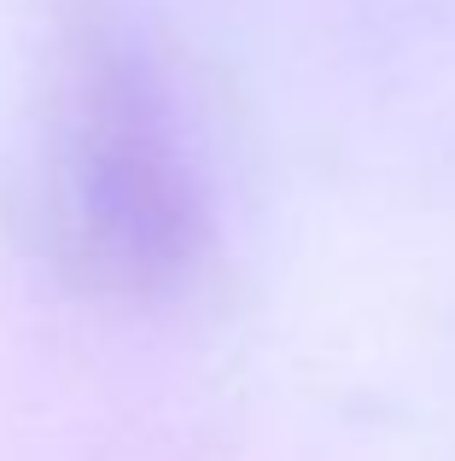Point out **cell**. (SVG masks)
<instances>
[{
    "mask_svg": "<svg viewBox=\"0 0 455 461\" xmlns=\"http://www.w3.org/2000/svg\"><path fill=\"white\" fill-rule=\"evenodd\" d=\"M47 234L76 281L158 298L205 251V193L158 82L135 59H94L47 140Z\"/></svg>",
    "mask_w": 455,
    "mask_h": 461,
    "instance_id": "6da1fadb",
    "label": "cell"
}]
</instances>
